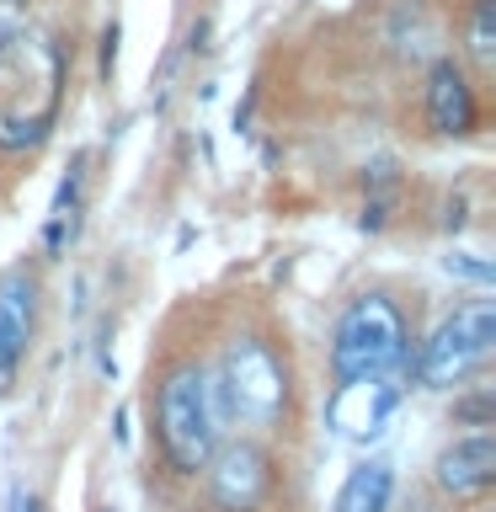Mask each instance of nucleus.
I'll list each match as a JSON object with an SVG mask.
<instances>
[{
	"instance_id": "nucleus-12",
	"label": "nucleus",
	"mask_w": 496,
	"mask_h": 512,
	"mask_svg": "<svg viewBox=\"0 0 496 512\" xmlns=\"http://www.w3.org/2000/svg\"><path fill=\"white\" fill-rule=\"evenodd\" d=\"M395 496V464L390 459H358L336 491L331 512H390Z\"/></svg>"
},
{
	"instance_id": "nucleus-17",
	"label": "nucleus",
	"mask_w": 496,
	"mask_h": 512,
	"mask_svg": "<svg viewBox=\"0 0 496 512\" xmlns=\"http://www.w3.org/2000/svg\"><path fill=\"white\" fill-rule=\"evenodd\" d=\"M118 43H123V27L107 22V32H102V80L112 75V64H118Z\"/></svg>"
},
{
	"instance_id": "nucleus-6",
	"label": "nucleus",
	"mask_w": 496,
	"mask_h": 512,
	"mask_svg": "<svg viewBox=\"0 0 496 512\" xmlns=\"http://www.w3.org/2000/svg\"><path fill=\"white\" fill-rule=\"evenodd\" d=\"M208 496L219 512H262L272 486H278V464L256 438H230L208 454Z\"/></svg>"
},
{
	"instance_id": "nucleus-15",
	"label": "nucleus",
	"mask_w": 496,
	"mask_h": 512,
	"mask_svg": "<svg viewBox=\"0 0 496 512\" xmlns=\"http://www.w3.org/2000/svg\"><path fill=\"white\" fill-rule=\"evenodd\" d=\"M443 272H448V278H464V283H480V288L496 283V267L486 262V256H470V251L443 256Z\"/></svg>"
},
{
	"instance_id": "nucleus-19",
	"label": "nucleus",
	"mask_w": 496,
	"mask_h": 512,
	"mask_svg": "<svg viewBox=\"0 0 496 512\" xmlns=\"http://www.w3.org/2000/svg\"><path fill=\"white\" fill-rule=\"evenodd\" d=\"M443 230H464V198L448 203V219H443Z\"/></svg>"
},
{
	"instance_id": "nucleus-18",
	"label": "nucleus",
	"mask_w": 496,
	"mask_h": 512,
	"mask_svg": "<svg viewBox=\"0 0 496 512\" xmlns=\"http://www.w3.org/2000/svg\"><path fill=\"white\" fill-rule=\"evenodd\" d=\"M251 107H256V91H246V102L235 107V134H246V123H251Z\"/></svg>"
},
{
	"instance_id": "nucleus-16",
	"label": "nucleus",
	"mask_w": 496,
	"mask_h": 512,
	"mask_svg": "<svg viewBox=\"0 0 496 512\" xmlns=\"http://www.w3.org/2000/svg\"><path fill=\"white\" fill-rule=\"evenodd\" d=\"M363 187H368V198H395V187H400V166H395V155H374L363 166Z\"/></svg>"
},
{
	"instance_id": "nucleus-8",
	"label": "nucleus",
	"mask_w": 496,
	"mask_h": 512,
	"mask_svg": "<svg viewBox=\"0 0 496 512\" xmlns=\"http://www.w3.org/2000/svg\"><path fill=\"white\" fill-rule=\"evenodd\" d=\"M422 112H427V128L443 139H470L480 128V96H475L470 75H464V64L454 54H438L427 64Z\"/></svg>"
},
{
	"instance_id": "nucleus-1",
	"label": "nucleus",
	"mask_w": 496,
	"mask_h": 512,
	"mask_svg": "<svg viewBox=\"0 0 496 512\" xmlns=\"http://www.w3.org/2000/svg\"><path fill=\"white\" fill-rule=\"evenodd\" d=\"M64 107V54L38 27L0 32V150H38Z\"/></svg>"
},
{
	"instance_id": "nucleus-20",
	"label": "nucleus",
	"mask_w": 496,
	"mask_h": 512,
	"mask_svg": "<svg viewBox=\"0 0 496 512\" xmlns=\"http://www.w3.org/2000/svg\"><path fill=\"white\" fill-rule=\"evenodd\" d=\"M187 48H192V54H198V48H208V16H203L198 27H192V43H187Z\"/></svg>"
},
{
	"instance_id": "nucleus-14",
	"label": "nucleus",
	"mask_w": 496,
	"mask_h": 512,
	"mask_svg": "<svg viewBox=\"0 0 496 512\" xmlns=\"http://www.w3.org/2000/svg\"><path fill=\"white\" fill-rule=\"evenodd\" d=\"M454 422L459 427H496V390L491 384H475V390H464V395H454Z\"/></svg>"
},
{
	"instance_id": "nucleus-5",
	"label": "nucleus",
	"mask_w": 496,
	"mask_h": 512,
	"mask_svg": "<svg viewBox=\"0 0 496 512\" xmlns=\"http://www.w3.org/2000/svg\"><path fill=\"white\" fill-rule=\"evenodd\" d=\"M496 352V299H464L454 315H443L422 352L411 358V374L422 390H459L475 379Z\"/></svg>"
},
{
	"instance_id": "nucleus-21",
	"label": "nucleus",
	"mask_w": 496,
	"mask_h": 512,
	"mask_svg": "<svg viewBox=\"0 0 496 512\" xmlns=\"http://www.w3.org/2000/svg\"><path fill=\"white\" fill-rule=\"evenodd\" d=\"M11 6H22V0H0V11H11Z\"/></svg>"
},
{
	"instance_id": "nucleus-3",
	"label": "nucleus",
	"mask_w": 496,
	"mask_h": 512,
	"mask_svg": "<svg viewBox=\"0 0 496 512\" xmlns=\"http://www.w3.org/2000/svg\"><path fill=\"white\" fill-rule=\"evenodd\" d=\"M406 358H411V315L384 288H368V294H358L336 315V331H331V379L336 384L400 374Z\"/></svg>"
},
{
	"instance_id": "nucleus-11",
	"label": "nucleus",
	"mask_w": 496,
	"mask_h": 512,
	"mask_svg": "<svg viewBox=\"0 0 496 512\" xmlns=\"http://www.w3.org/2000/svg\"><path fill=\"white\" fill-rule=\"evenodd\" d=\"M86 150H75L70 155V166H64V176H59V192H54V203H48V230H43V246H48V256H59L70 251V240H75V230H80V187H86Z\"/></svg>"
},
{
	"instance_id": "nucleus-10",
	"label": "nucleus",
	"mask_w": 496,
	"mask_h": 512,
	"mask_svg": "<svg viewBox=\"0 0 496 512\" xmlns=\"http://www.w3.org/2000/svg\"><path fill=\"white\" fill-rule=\"evenodd\" d=\"M32 310H38V288L27 272H6L0 278V400L16 390L22 358L32 347Z\"/></svg>"
},
{
	"instance_id": "nucleus-13",
	"label": "nucleus",
	"mask_w": 496,
	"mask_h": 512,
	"mask_svg": "<svg viewBox=\"0 0 496 512\" xmlns=\"http://www.w3.org/2000/svg\"><path fill=\"white\" fill-rule=\"evenodd\" d=\"M470 59L480 70H496V0H475L470 6Z\"/></svg>"
},
{
	"instance_id": "nucleus-4",
	"label": "nucleus",
	"mask_w": 496,
	"mask_h": 512,
	"mask_svg": "<svg viewBox=\"0 0 496 512\" xmlns=\"http://www.w3.org/2000/svg\"><path fill=\"white\" fill-rule=\"evenodd\" d=\"M214 390H219L224 422L251 427V432H278L288 416V390L294 384H288V363L272 336L240 331V336H230V347L219 358Z\"/></svg>"
},
{
	"instance_id": "nucleus-7",
	"label": "nucleus",
	"mask_w": 496,
	"mask_h": 512,
	"mask_svg": "<svg viewBox=\"0 0 496 512\" xmlns=\"http://www.w3.org/2000/svg\"><path fill=\"white\" fill-rule=\"evenodd\" d=\"M400 411V379L384 374V379H352V384H336L331 400H326V427L347 443H374L384 438V427L395 422Z\"/></svg>"
},
{
	"instance_id": "nucleus-2",
	"label": "nucleus",
	"mask_w": 496,
	"mask_h": 512,
	"mask_svg": "<svg viewBox=\"0 0 496 512\" xmlns=\"http://www.w3.org/2000/svg\"><path fill=\"white\" fill-rule=\"evenodd\" d=\"M155 443L176 475H198L208 454L224 443V411L214 390V368L198 358L171 363L155 384Z\"/></svg>"
},
{
	"instance_id": "nucleus-9",
	"label": "nucleus",
	"mask_w": 496,
	"mask_h": 512,
	"mask_svg": "<svg viewBox=\"0 0 496 512\" xmlns=\"http://www.w3.org/2000/svg\"><path fill=\"white\" fill-rule=\"evenodd\" d=\"M432 480L454 496V502H480L496 486V438L491 432H470V438H454L432 459Z\"/></svg>"
}]
</instances>
